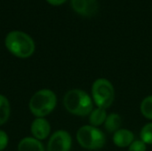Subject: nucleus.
Segmentation results:
<instances>
[{
    "instance_id": "1",
    "label": "nucleus",
    "mask_w": 152,
    "mask_h": 151,
    "mask_svg": "<svg viewBox=\"0 0 152 151\" xmlns=\"http://www.w3.org/2000/svg\"><path fill=\"white\" fill-rule=\"evenodd\" d=\"M65 109L72 115L86 117L94 109V101L84 90L72 89L69 91L63 98Z\"/></svg>"
},
{
    "instance_id": "2",
    "label": "nucleus",
    "mask_w": 152,
    "mask_h": 151,
    "mask_svg": "<svg viewBox=\"0 0 152 151\" xmlns=\"http://www.w3.org/2000/svg\"><path fill=\"white\" fill-rule=\"evenodd\" d=\"M4 44L7 50L18 58H28L35 52V43L33 39L22 31L14 30L8 33Z\"/></svg>"
},
{
    "instance_id": "3",
    "label": "nucleus",
    "mask_w": 152,
    "mask_h": 151,
    "mask_svg": "<svg viewBox=\"0 0 152 151\" xmlns=\"http://www.w3.org/2000/svg\"><path fill=\"white\" fill-rule=\"evenodd\" d=\"M57 97L49 89H42L37 92L29 101V109L37 117H45L56 107Z\"/></svg>"
},
{
    "instance_id": "4",
    "label": "nucleus",
    "mask_w": 152,
    "mask_h": 151,
    "mask_svg": "<svg viewBox=\"0 0 152 151\" xmlns=\"http://www.w3.org/2000/svg\"><path fill=\"white\" fill-rule=\"evenodd\" d=\"M77 141L78 144L89 150L102 149L106 143V136L98 127L93 125H83L77 132Z\"/></svg>"
},
{
    "instance_id": "5",
    "label": "nucleus",
    "mask_w": 152,
    "mask_h": 151,
    "mask_svg": "<svg viewBox=\"0 0 152 151\" xmlns=\"http://www.w3.org/2000/svg\"><path fill=\"white\" fill-rule=\"evenodd\" d=\"M92 99L97 108L107 109L115 100V89L106 78L96 79L92 85Z\"/></svg>"
},
{
    "instance_id": "6",
    "label": "nucleus",
    "mask_w": 152,
    "mask_h": 151,
    "mask_svg": "<svg viewBox=\"0 0 152 151\" xmlns=\"http://www.w3.org/2000/svg\"><path fill=\"white\" fill-rule=\"evenodd\" d=\"M72 146L70 134L64 130L55 132L49 139L47 144L48 151H69Z\"/></svg>"
},
{
    "instance_id": "7",
    "label": "nucleus",
    "mask_w": 152,
    "mask_h": 151,
    "mask_svg": "<svg viewBox=\"0 0 152 151\" xmlns=\"http://www.w3.org/2000/svg\"><path fill=\"white\" fill-rule=\"evenodd\" d=\"M71 6L73 10L86 17H92L98 12L97 0H71Z\"/></svg>"
},
{
    "instance_id": "8",
    "label": "nucleus",
    "mask_w": 152,
    "mask_h": 151,
    "mask_svg": "<svg viewBox=\"0 0 152 151\" xmlns=\"http://www.w3.org/2000/svg\"><path fill=\"white\" fill-rule=\"evenodd\" d=\"M51 132L49 122L44 117H37L31 124V133L35 139L41 141L46 139Z\"/></svg>"
},
{
    "instance_id": "9",
    "label": "nucleus",
    "mask_w": 152,
    "mask_h": 151,
    "mask_svg": "<svg viewBox=\"0 0 152 151\" xmlns=\"http://www.w3.org/2000/svg\"><path fill=\"white\" fill-rule=\"evenodd\" d=\"M113 143L118 148H126L134 141V134L128 129L120 128L114 133L112 137Z\"/></svg>"
},
{
    "instance_id": "10",
    "label": "nucleus",
    "mask_w": 152,
    "mask_h": 151,
    "mask_svg": "<svg viewBox=\"0 0 152 151\" xmlns=\"http://www.w3.org/2000/svg\"><path fill=\"white\" fill-rule=\"evenodd\" d=\"M18 151H45V149L40 141L32 137H26L20 142Z\"/></svg>"
},
{
    "instance_id": "11",
    "label": "nucleus",
    "mask_w": 152,
    "mask_h": 151,
    "mask_svg": "<svg viewBox=\"0 0 152 151\" xmlns=\"http://www.w3.org/2000/svg\"><path fill=\"white\" fill-rule=\"evenodd\" d=\"M107 111L104 109L102 108H96L94 109L93 111L89 115V122L90 125H93L94 127H98L102 125H104L105 120L107 118Z\"/></svg>"
},
{
    "instance_id": "12",
    "label": "nucleus",
    "mask_w": 152,
    "mask_h": 151,
    "mask_svg": "<svg viewBox=\"0 0 152 151\" xmlns=\"http://www.w3.org/2000/svg\"><path fill=\"white\" fill-rule=\"evenodd\" d=\"M122 125V118L118 113H110L107 116L104 123V127L109 133H115L120 129Z\"/></svg>"
},
{
    "instance_id": "13",
    "label": "nucleus",
    "mask_w": 152,
    "mask_h": 151,
    "mask_svg": "<svg viewBox=\"0 0 152 151\" xmlns=\"http://www.w3.org/2000/svg\"><path fill=\"white\" fill-rule=\"evenodd\" d=\"M10 103L6 97L0 94V125L5 124L10 117Z\"/></svg>"
},
{
    "instance_id": "14",
    "label": "nucleus",
    "mask_w": 152,
    "mask_h": 151,
    "mask_svg": "<svg viewBox=\"0 0 152 151\" xmlns=\"http://www.w3.org/2000/svg\"><path fill=\"white\" fill-rule=\"evenodd\" d=\"M140 110H141L142 115L145 118L149 120H152V95H149L145 97L142 101Z\"/></svg>"
},
{
    "instance_id": "15",
    "label": "nucleus",
    "mask_w": 152,
    "mask_h": 151,
    "mask_svg": "<svg viewBox=\"0 0 152 151\" xmlns=\"http://www.w3.org/2000/svg\"><path fill=\"white\" fill-rule=\"evenodd\" d=\"M140 137L146 145H152V122L143 125L140 132Z\"/></svg>"
},
{
    "instance_id": "16",
    "label": "nucleus",
    "mask_w": 152,
    "mask_h": 151,
    "mask_svg": "<svg viewBox=\"0 0 152 151\" xmlns=\"http://www.w3.org/2000/svg\"><path fill=\"white\" fill-rule=\"evenodd\" d=\"M147 145L142 140L134 141L128 147V151H146Z\"/></svg>"
},
{
    "instance_id": "17",
    "label": "nucleus",
    "mask_w": 152,
    "mask_h": 151,
    "mask_svg": "<svg viewBox=\"0 0 152 151\" xmlns=\"http://www.w3.org/2000/svg\"><path fill=\"white\" fill-rule=\"evenodd\" d=\"M8 135L5 132L0 130V151L4 150L8 145Z\"/></svg>"
},
{
    "instance_id": "18",
    "label": "nucleus",
    "mask_w": 152,
    "mask_h": 151,
    "mask_svg": "<svg viewBox=\"0 0 152 151\" xmlns=\"http://www.w3.org/2000/svg\"><path fill=\"white\" fill-rule=\"evenodd\" d=\"M52 5H61L64 4L67 0H46Z\"/></svg>"
}]
</instances>
